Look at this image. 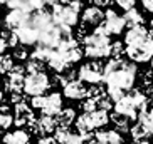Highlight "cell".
Here are the masks:
<instances>
[{
	"instance_id": "27",
	"label": "cell",
	"mask_w": 153,
	"mask_h": 144,
	"mask_svg": "<svg viewBox=\"0 0 153 144\" xmlns=\"http://www.w3.org/2000/svg\"><path fill=\"white\" fill-rule=\"evenodd\" d=\"M44 67H45L44 62H41V60H36V59H30V57H29L27 64L24 65V69H25V72H27V74H37V72H44Z\"/></svg>"
},
{
	"instance_id": "7",
	"label": "cell",
	"mask_w": 153,
	"mask_h": 144,
	"mask_svg": "<svg viewBox=\"0 0 153 144\" xmlns=\"http://www.w3.org/2000/svg\"><path fill=\"white\" fill-rule=\"evenodd\" d=\"M101 27L108 35H120L125 29V20L121 15H118L113 9H108L104 12V20L101 24Z\"/></svg>"
},
{
	"instance_id": "24",
	"label": "cell",
	"mask_w": 153,
	"mask_h": 144,
	"mask_svg": "<svg viewBox=\"0 0 153 144\" xmlns=\"http://www.w3.org/2000/svg\"><path fill=\"white\" fill-rule=\"evenodd\" d=\"M109 121H113L116 132H126V131H130V119H128V117L113 112L111 116H109Z\"/></svg>"
},
{
	"instance_id": "32",
	"label": "cell",
	"mask_w": 153,
	"mask_h": 144,
	"mask_svg": "<svg viewBox=\"0 0 153 144\" xmlns=\"http://www.w3.org/2000/svg\"><path fill=\"white\" fill-rule=\"evenodd\" d=\"M69 134H71V131H69L68 127H56V131H54V139L57 141L59 144H62Z\"/></svg>"
},
{
	"instance_id": "14",
	"label": "cell",
	"mask_w": 153,
	"mask_h": 144,
	"mask_svg": "<svg viewBox=\"0 0 153 144\" xmlns=\"http://www.w3.org/2000/svg\"><path fill=\"white\" fill-rule=\"evenodd\" d=\"M4 5L12 10H20L24 14L32 15V14L41 12L47 4L45 2H39V0H36V2H25V0H22V2H4Z\"/></svg>"
},
{
	"instance_id": "49",
	"label": "cell",
	"mask_w": 153,
	"mask_h": 144,
	"mask_svg": "<svg viewBox=\"0 0 153 144\" xmlns=\"http://www.w3.org/2000/svg\"><path fill=\"white\" fill-rule=\"evenodd\" d=\"M0 25H2V17H0Z\"/></svg>"
},
{
	"instance_id": "36",
	"label": "cell",
	"mask_w": 153,
	"mask_h": 144,
	"mask_svg": "<svg viewBox=\"0 0 153 144\" xmlns=\"http://www.w3.org/2000/svg\"><path fill=\"white\" fill-rule=\"evenodd\" d=\"M32 109H44V106H45V96H37V97H32V101H30V104H29Z\"/></svg>"
},
{
	"instance_id": "21",
	"label": "cell",
	"mask_w": 153,
	"mask_h": 144,
	"mask_svg": "<svg viewBox=\"0 0 153 144\" xmlns=\"http://www.w3.org/2000/svg\"><path fill=\"white\" fill-rule=\"evenodd\" d=\"M17 44H19V40L14 32H10V30L2 32L0 34V55L4 54L7 49H15Z\"/></svg>"
},
{
	"instance_id": "1",
	"label": "cell",
	"mask_w": 153,
	"mask_h": 144,
	"mask_svg": "<svg viewBox=\"0 0 153 144\" xmlns=\"http://www.w3.org/2000/svg\"><path fill=\"white\" fill-rule=\"evenodd\" d=\"M136 65L125 59H111L103 67V82L108 87H116L123 90H131L136 81Z\"/></svg>"
},
{
	"instance_id": "4",
	"label": "cell",
	"mask_w": 153,
	"mask_h": 144,
	"mask_svg": "<svg viewBox=\"0 0 153 144\" xmlns=\"http://www.w3.org/2000/svg\"><path fill=\"white\" fill-rule=\"evenodd\" d=\"M51 89V77L45 72H37V74H27L24 79V92L30 97L44 96L45 90Z\"/></svg>"
},
{
	"instance_id": "10",
	"label": "cell",
	"mask_w": 153,
	"mask_h": 144,
	"mask_svg": "<svg viewBox=\"0 0 153 144\" xmlns=\"http://www.w3.org/2000/svg\"><path fill=\"white\" fill-rule=\"evenodd\" d=\"M148 35H150V32L146 30L145 25L128 29V32L125 35V44H126V47H138V45H141L148 39Z\"/></svg>"
},
{
	"instance_id": "17",
	"label": "cell",
	"mask_w": 153,
	"mask_h": 144,
	"mask_svg": "<svg viewBox=\"0 0 153 144\" xmlns=\"http://www.w3.org/2000/svg\"><path fill=\"white\" fill-rule=\"evenodd\" d=\"M104 20V12L98 7H86L82 10V22L86 25H94V27H99Z\"/></svg>"
},
{
	"instance_id": "3",
	"label": "cell",
	"mask_w": 153,
	"mask_h": 144,
	"mask_svg": "<svg viewBox=\"0 0 153 144\" xmlns=\"http://www.w3.org/2000/svg\"><path fill=\"white\" fill-rule=\"evenodd\" d=\"M52 7L51 17L56 22V25L59 27H66V29H72L74 25H77L79 22V14L69 7L68 4H57V2H51L47 4Z\"/></svg>"
},
{
	"instance_id": "33",
	"label": "cell",
	"mask_w": 153,
	"mask_h": 144,
	"mask_svg": "<svg viewBox=\"0 0 153 144\" xmlns=\"http://www.w3.org/2000/svg\"><path fill=\"white\" fill-rule=\"evenodd\" d=\"M103 94H106V92H104V90L101 89V87H98V86H93V87H89V89H88V97H86V99L98 101V99H99V97H101Z\"/></svg>"
},
{
	"instance_id": "41",
	"label": "cell",
	"mask_w": 153,
	"mask_h": 144,
	"mask_svg": "<svg viewBox=\"0 0 153 144\" xmlns=\"http://www.w3.org/2000/svg\"><path fill=\"white\" fill-rule=\"evenodd\" d=\"M143 7L148 10L150 14H153V0H145V2H143Z\"/></svg>"
},
{
	"instance_id": "22",
	"label": "cell",
	"mask_w": 153,
	"mask_h": 144,
	"mask_svg": "<svg viewBox=\"0 0 153 144\" xmlns=\"http://www.w3.org/2000/svg\"><path fill=\"white\" fill-rule=\"evenodd\" d=\"M123 20H125V25H128L130 29L138 27V25H143V22H145L143 15L140 14L136 9H131V10H128V12H125Z\"/></svg>"
},
{
	"instance_id": "43",
	"label": "cell",
	"mask_w": 153,
	"mask_h": 144,
	"mask_svg": "<svg viewBox=\"0 0 153 144\" xmlns=\"http://www.w3.org/2000/svg\"><path fill=\"white\" fill-rule=\"evenodd\" d=\"M82 144H96L94 136H93V137H89V139H84V143H82Z\"/></svg>"
},
{
	"instance_id": "45",
	"label": "cell",
	"mask_w": 153,
	"mask_h": 144,
	"mask_svg": "<svg viewBox=\"0 0 153 144\" xmlns=\"http://www.w3.org/2000/svg\"><path fill=\"white\" fill-rule=\"evenodd\" d=\"M146 111H148V114L153 117V104H152V107H150V109H146Z\"/></svg>"
},
{
	"instance_id": "19",
	"label": "cell",
	"mask_w": 153,
	"mask_h": 144,
	"mask_svg": "<svg viewBox=\"0 0 153 144\" xmlns=\"http://www.w3.org/2000/svg\"><path fill=\"white\" fill-rule=\"evenodd\" d=\"M96 144H123V137L116 131H98L94 134Z\"/></svg>"
},
{
	"instance_id": "40",
	"label": "cell",
	"mask_w": 153,
	"mask_h": 144,
	"mask_svg": "<svg viewBox=\"0 0 153 144\" xmlns=\"http://www.w3.org/2000/svg\"><path fill=\"white\" fill-rule=\"evenodd\" d=\"M66 4H68L69 7L74 10V12H77V14H79V10L82 9V4H81V2H66Z\"/></svg>"
},
{
	"instance_id": "34",
	"label": "cell",
	"mask_w": 153,
	"mask_h": 144,
	"mask_svg": "<svg viewBox=\"0 0 153 144\" xmlns=\"http://www.w3.org/2000/svg\"><path fill=\"white\" fill-rule=\"evenodd\" d=\"M27 50H25V47H24V45H17V47H15L14 49V52H12V59H17V60H25V59H27Z\"/></svg>"
},
{
	"instance_id": "6",
	"label": "cell",
	"mask_w": 153,
	"mask_h": 144,
	"mask_svg": "<svg viewBox=\"0 0 153 144\" xmlns=\"http://www.w3.org/2000/svg\"><path fill=\"white\" fill-rule=\"evenodd\" d=\"M24 79H25L24 65H17L15 64L14 69L5 77V89L9 92H12V94H20V90L24 89Z\"/></svg>"
},
{
	"instance_id": "38",
	"label": "cell",
	"mask_w": 153,
	"mask_h": 144,
	"mask_svg": "<svg viewBox=\"0 0 153 144\" xmlns=\"http://www.w3.org/2000/svg\"><path fill=\"white\" fill-rule=\"evenodd\" d=\"M116 5H118V7H121L125 12L135 9V2H133V0H120V2H116Z\"/></svg>"
},
{
	"instance_id": "50",
	"label": "cell",
	"mask_w": 153,
	"mask_h": 144,
	"mask_svg": "<svg viewBox=\"0 0 153 144\" xmlns=\"http://www.w3.org/2000/svg\"><path fill=\"white\" fill-rule=\"evenodd\" d=\"M0 141H2V134H0Z\"/></svg>"
},
{
	"instance_id": "39",
	"label": "cell",
	"mask_w": 153,
	"mask_h": 144,
	"mask_svg": "<svg viewBox=\"0 0 153 144\" xmlns=\"http://www.w3.org/2000/svg\"><path fill=\"white\" fill-rule=\"evenodd\" d=\"M37 144H59V143L54 137H51V136H44V137H41V139L37 141Z\"/></svg>"
},
{
	"instance_id": "31",
	"label": "cell",
	"mask_w": 153,
	"mask_h": 144,
	"mask_svg": "<svg viewBox=\"0 0 153 144\" xmlns=\"http://www.w3.org/2000/svg\"><path fill=\"white\" fill-rule=\"evenodd\" d=\"M125 50H126L125 44H123V42H120V40L113 42L111 47H109V52H111L113 59H123V54H125Z\"/></svg>"
},
{
	"instance_id": "47",
	"label": "cell",
	"mask_w": 153,
	"mask_h": 144,
	"mask_svg": "<svg viewBox=\"0 0 153 144\" xmlns=\"http://www.w3.org/2000/svg\"><path fill=\"white\" fill-rule=\"evenodd\" d=\"M133 144H150L148 141H138V143H133Z\"/></svg>"
},
{
	"instance_id": "11",
	"label": "cell",
	"mask_w": 153,
	"mask_h": 144,
	"mask_svg": "<svg viewBox=\"0 0 153 144\" xmlns=\"http://www.w3.org/2000/svg\"><path fill=\"white\" fill-rule=\"evenodd\" d=\"M62 92L68 99H72V101H81L88 97V87L79 79H74L66 87H62Z\"/></svg>"
},
{
	"instance_id": "25",
	"label": "cell",
	"mask_w": 153,
	"mask_h": 144,
	"mask_svg": "<svg viewBox=\"0 0 153 144\" xmlns=\"http://www.w3.org/2000/svg\"><path fill=\"white\" fill-rule=\"evenodd\" d=\"M89 119L93 124V129H98V127H104L109 122V114L104 111H94L93 114H89Z\"/></svg>"
},
{
	"instance_id": "23",
	"label": "cell",
	"mask_w": 153,
	"mask_h": 144,
	"mask_svg": "<svg viewBox=\"0 0 153 144\" xmlns=\"http://www.w3.org/2000/svg\"><path fill=\"white\" fill-rule=\"evenodd\" d=\"M14 124V114L10 112L9 106H0V131H7Z\"/></svg>"
},
{
	"instance_id": "9",
	"label": "cell",
	"mask_w": 153,
	"mask_h": 144,
	"mask_svg": "<svg viewBox=\"0 0 153 144\" xmlns=\"http://www.w3.org/2000/svg\"><path fill=\"white\" fill-rule=\"evenodd\" d=\"M56 127H57V122H56V117H51V116H41V117H36V121L30 124V129L34 134H39V136H47L51 132H54Z\"/></svg>"
},
{
	"instance_id": "5",
	"label": "cell",
	"mask_w": 153,
	"mask_h": 144,
	"mask_svg": "<svg viewBox=\"0 0 153 144\" xmlns=\"http://www.w3.org/2000/svg\"><path fill=\"white\" fill-rule=\"evenodd\" d=\"M77 77L81 82H88V84L96 86L99 82H103V65L96 60L81 64V67L77 71Z\"/></svg>"
},
{
	"instance_id": "26",
	"label": "cell",
	"mask_w": 153,
	"mask_h": 144,
	"mask_svg": "<svg viewBox=\"0 0 153 144\" xmlns=\"http://www.w3.org/2000/svg\"><path fill=\"white\" fill-rule=\"evenodd\" d=\"M138 124L143 127L150 136L153 134V117L148 114V111H143V112L138 114Z\"/></svg>"
},
{
	"instance_id": "48",
	"label": "cell",
	"mask_w": 153,
	"mask_h": 144,
	"mask_svg": "<svg viewBox=\"0 0 153 144\" xmlns=\"http://www.w3.org/2000/svg\"><path fill=\"white\" fill-rule=\"evenodd\" d=\"M150 65H152V69H153V57H152V60H150Z\"/></svg>"
},
{
	"instance_id": "16",
	"label": "cell",
	"mask_w": 153,
	"mask_h": 144,
	"mask_svg": "<svg viewBox=\"0 0 153 144\" xmlns=\"http://www.w3.org/2000/svg\"><path fill=\"white\" fill-rule=\"evenodd\" d=\"M114 112L120 114V116L128 117L130 121H133V119L138 117V111H136V107H135V104H133V101H131L130 94H126L120 102L114 104Z\"/></svg>"
},
{
	"instance_id": "37",
	"label": "cell",
	"mask_w": 153,
	"mask_h": 144,
	"mask_svg": "<svg viewBox=\"0 0 153 144\" xmlns=\"http://www.w3.org/2000/svg\"><path fill=\"white\" fill-rule=\"evenodd\" d=\"M84 143V139H82V136H79V134H69L68 137H66V141H64L62 144H82Z\"/></svg>"
},
{
	"instance_id": "42",
	"label": "cell",
	"mask_w": 153,
	"mask_h": 144,
	"mask_svg": "<svg viewBox=\"0 0 153 144\" xmlns=\"http://www.w3.org/2000/svg\"><path fill=\"white\" fill-rule=\"evenodd\" d=\"M94 5L96 7H108V5H111V2H94Z\"/></svg>"
},
{
	"instance_id": "2",
	"label": "cell",
	"mask_w": 153,
	"mask_h": 144,
	"mask_svg": "<svg viewBox=\"0 0 153 144\" xmlns=\"http://www.w3.org/2000/svg\"><path fill=\"white\" fill-rule=\"evenodd\" d=\"M82 44H84L82 54H86V57L104 59V57H108V55H111V52H109V47H111L109 35L104 32V29L101 25L96 27L93 34L86 35L82 39Z\"/></svg>"
},
{
	"instance_id": "35",
	"label": "cell",
	"mask_w": 153,
	"mask_h": 144,
	"mask_svg": "<svg viewBox=\"0 0 153 144\" xmlns=\"http://www.w3.org/2000/svg\"><path fill=\"white\" fill-rule=\"evenodd\" d=\"M81 106H82V111H84V114H93L94 111H98L96 101H93V99H84Z\"/></svg>"
},
{
	"instance_id": "12",
	"label": "cell",
	"mask_w": 153,
	"mask_h": 144,
	"mask_svg": "<svg viewBox=\"0 0 153 144\" xmlns=\"http://www.w3.org/2000/svg\"><path fill=\"white\" fill-rule=\"evenodd\" d=\"M61 111H62V96L56 90L45 96V106L42 109V116L56 117Z\"/></svg>"
},
{
	"instance_id": "18",
	"label": "cell",
	"mask_w": 153,
	"mask_h": 144,
	"mask_svg": "<svg viewBox=\"0 0 153 144\" xmlns=\"http://www.w3.org/2000/svg\"><path fill=\"white\" fill-rule=\"evenodd\" d=\"M2 143L4 144H30V136L25 129H17L12 131V132H7V134L2 137Z\"/></svg>"
},
{
	"instance_id": "29",
	"label": "cell",
	"mask_w": 153,
	"mask_h": 144,
	"mask_svg": "<svg viewBox=\"0 0 153 144\" xmlns=\"http://www.w3.org/2000/svg\"><path fill=\"white\" fill-rule=\"evenodd\" d=\"M130 134H131V137L135 139V143H138V141H146V137L150 136L140 124H135L133 127H130Z\"/></svg>"
},
{
	"instance_id": "30",
	"label": "cell",
	"mask_w": 153,
	"mask_h": 144,
	"mask_svg": "<svg viewBox=\"0 0 153 144\" xmlns=\"http://www.w3.org/2000/svg\"><path fill=\"white\" fill-rule=\"evenodd\" d=\"M96 106H98V111H104V112H108L109 109L114 107V102L108 97V94H103L96 101Z\"/></svg>"
},
{
	"instance_id": "8",
	"label": "cell",
	"mask_w": 153,
	"mask_h": 144,
	"mask_svg": "<svg viewBox=\"0 0 153 144\" xmlns=\"http://www.w3.org/2000/svg\"><path fill=\"white\" fill-rule=\"evenodd\" d=\"M34 121H36V116L32 112V107L25 101L20 104H15L14 106V124L17 126V129H22L24 126H30Z\"/></svg>"
},
{
	"instance_id": "28",
	"label": "cell",
	"mask_w": 153,
	"mask_h": 144,
	"mask_svg": "<svg viewBox=\"0 0 153 144\" xmlns=\"http://www.w3.org/2000/svg\"><path fill=\"white\" fill-rule=\"evenodd\" d=\"M14 59H12V55L9 54H2L0 55V74H9L12 69H14Z\"/></svg>"
},
{
	"instance_id": "15",
	"label": "cell",
	"mask_w": 153,
	"mask_h": 144,
	"mask_svg": "<svg viewBox=\"0 0 153 144\" xmlns=\"http://www.w3.org/2000/svg\"><path fill=\"white\" fill-rule=\"evenodd\" d=\"M30 20V15L24 14V12H20V10H10L9 14L5 15V27H7V30L10 32H15L19 30V29L22 27V25H25V24Z\"/></svg>"
},
{
	"instance_id": "20",
	"label": "cell",
	"mask_w": 153,
	"mask_h": 144,
	"mask_svg": "<svg viewBox=\"0 0 153 144\" xmlns=\"http://www.w3.org/2000/svg\"><path fill=\"white\" fill-rule=\"evenodd\" d=\"M76 111L72 107H66V109H62L61 112L56 116V122H57V127H68L69 129V126H71L72 122H76Z\"/></svg>"
},
{
	"instance_id": "46",
	"label": "cell",
	"mask_w": 153,
	"mask_h": 144,
	"mask_svg": "<svg viewBox=\"0 0 153 144\" xmlns=\"http://www.w3.org/2000/svg\"><path fill=\"white\" fill-rule=\"evenodd\" d=\"M4 101V90H2V87H0V102Z\"/></svg>"
},
{
	"instance_id": "13",
	"label": "cell",
	"mask_w": 153,
	"mask_h": 144,
	"mask_svg": "<svg viewBox=\"0 0 153 144\" xmlns=\"http://www.w3.org/2000/svg\"><path fill=\"white\" fill-rule=\"evenodd\" d=\"M14 34H15V37H17L19 44H22L24 47H25V45H36V44H39V35H37L36 29L30 25V20H29L25 25H22L19 30H15Z\"/></svg>"
},
{
	"instance_id": "44",
	"label": "cell",
	"mask_w": 153,
	"mask_h": 144,
	"mask_svg": "<svg viewBox=\"0 0 153 144\" xmlns=\"http://www.w3.org/2000/svg\"><path fill=\"white\" fill-rule=\"evenodd\" d=\"M148 96H150V99H153V84L148 86Z\"/></svg>"
}]
</instances>
